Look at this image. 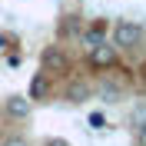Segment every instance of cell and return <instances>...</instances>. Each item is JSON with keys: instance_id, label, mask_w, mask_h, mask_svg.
<instances>
[{"instance_id": "obj_1", "label": "cell", "mask_w": 146, "mask_h": 146, "mask_svg": "<svg viewBox=\"0 0 146 146\" xmlns=\"http://www.w3.org/2000/svg\"><path fill=\"white\" fill-rule=\"evenodd\" d=\"M110 36H113V46H116V50H136V46L143 43L146 30L139 27V23H133V20H119Z\"/></svg>"}, {"instance_id": "obj_2", "label": "cell", "mask_w": 146, "mask_h": 146, "mask_svg": "<svg viewBox=\"0 0 146 146\" xmlns=\"http://www.w3.org/2000/svg\"><path fill=\"white\" fill-rule=\"evenodd\" d=\"M40 70L43 73H70V56H66L63 46H43V53H40Z\"/></svg>"}, {"instance_id": "obj_3", "label": "cell", "mask_w": 146, "mask_h": 146, "mask_svg": "<svg viewBox=\"0 0 146 146\" xmlns=\"http://www.w3.org/2000/svg\"><path fill=\"white\" fill-rule=\"evenodd\" d=\"M116 46L113 43H100V46H93V50H86V60H90L93 70H110V66L116 63Z\"/></svg>"}, {"instance_id": "obj_4", "label": "cell", "mask_w": 146, "mask_h": 146, "mask_svg": "<svg viewBox=\"0 0 146 146\" xmlns=\"http://www.w3.org/2000/svg\"><path fill=\"white\" fill-rule=\"evenodd\" d=\"M3 113H7L10 119H27L30 113H33V100L23 96V93H10L7 100H3Z\"/></svg>"}, {"instance_id": "obj_5", "label": "cell", "mask_w": 146, "mask_h": 146, "mask_svg": "<svg viewBox=\"0 0 146 146\" xmlns=\"http://www.w3.org/2000/svg\"><path fill=\"white\" fill-rule=\"evenodd\" d=\"M106 33H110V27H106V20H93L90 27L80 33V40H83V46L86 50H93V46H100V43H106Z\"/></svg>"}, {"instance_id": "obj_6", "label": "cell", "mask_w": 146, "mask_h": 146, "mask_svg": "<svg viewBox=\"0 0 146 146\" xmlns=\"http://www.w3.org/2000/svg\"><path fill=\"white\" fill-rule=\"evenodd\" d=\"M63 100H66V103H76V106H80V103L93 100V86H90L86 80H70V83H66Z\"/></svg>"}, {"instance_id": "obj_7", "label": "cell", "mask_w": 146, "mask_h": 146, "mask_svg": "<svg viewBox=\"0 0 146 146\" xmlns=\"http://www.w3.org/2000/svg\"><path fill=\"white\" fill-rule=\"evenodd\" d=\"M27 96L33 103H40V100H46L50 96V73H33V80H30V90H27Z\"/></svg>"}, {"instance_id": "obj_8", "label": "cell", "mask_w": 146, "mask_h": 146, "mask_svg": "<svg viewBox=\"0 0 146 146\" xmlns=\"http://www.w3.org/2000/svg\"><path fill=\"white\" fill-rule=\"evenodd\" d=\"M93 96H100L103 103H119L123 100V86H116L113 80H100L96 90H93Z\"/></svg>"}, {"instance_id": "obj_9", "label": "cell", "mask_w": 146, "mask_h": 146, "mask_svg": "<svg viewBox=\"0 0 146 146\" xmlns=\"http://www.w3.org/2000/svg\"><path fill=\"white\" fill-rule=\"evenodd\" d=\"M129 126L133 129H139V126H146V103H139L133 113H129Z\"/></svg>"}, {"instance_id": "obj_10", "label": "cell", "mask_w": 146, "mask_h": 146, "mask_svg": "<svg viewBox=\"0 0 146 146\" xmlns=\"http://www.w3.org/2000/svg\"><path fill=\"white\" fill-rule=\"evenodd\" d=\"M60 33H63V36H66V33H70V36H73V33H80V17H63Z\"/></svg>"}, {"instance_id": "obj_11", "label": "cell", "mask_w": 146, "mask_h": 146, "mask_svg": "<svg viewBox=\"0 0 146 146\" xmlns=\"http://www.w3.org/2000/svg\"><path fill=\"white\" fill-rule=\"evenodd\" d=\"M0 146H30V139H27V136H17V133H13V136H7Z\"/></svg>"}, {"instance_id": "obj_12", "label": "cell", "mask_w": 146, "mask_h": 146, "mask_svg": "<svg viewBox=\"0 0 146 146\" xmlns=\"http://www.w3.org/2000/svg\"><path fill=\"white\" fill-rule=\"evenodd\" d=\"M103 123H106V116H103V113H90V126H93V129H100Z\"/></svg>"}, {"instance_id": "obj_13", "label": "cell", "mask_w": 146, "mask_h": 146, "mask_svg": "<svg viewBox=\"0 0 146 146\" xmlns=\"http://www.w3.org/2000/svg\"><path fill=\"white\" fill-rule=\"evenodd\" d=\"M136 146H146V126L136 129Z\"/></svg>"}, {"instance_id": "obj_14", "label": "cell", "mask_w": 146, "mask_h": 146, "mask_svg": "<svg viewBox=\"0 0 146 146\" xmlns=\"http://www.w3.org/2000/svg\"><path fill=\"white\" fill-rule=\"evenodd\" d=\"M7 46H10V36H7V33H0V53H3Z\"/></svg>"}, {"instance_id": "obj_15", "label": "cell", "mask_w": 146, "mask_h": 146, "mask_svg": "<svg viewBox=\"0 0 146 146\" xmlns=\"http://www.w3.org/2000/svg\"><path fill=\"white\" fill-rule=\"evenodd\" d=\"M46 146H70V143H63V139H50Z\"/></svg>"}]
</instances>
